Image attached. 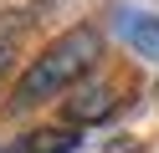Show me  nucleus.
<instances>
[{"label":"nucleus","instance_id":"obj_1","mask_svg":"<svg viewBox=\"0 0 159 153\" xmlns=\"http://www.w3.org/2000/svg\"><path fill=\"white\" fill-rule=\"evenodd\" d=\"M98 56H103V36H98V26H72V31H62V36H57L52 46L21 71V82H16V92H11V107L26 112V107H36V102L57 97V92L77 87V82L93 71Z\"/></svg>","mask_w":159,"mask_h":153},{"label":"nucleus","instance_id":"obj_2","mask_svg":"<svg viewBox=\"0 0 159 153\" xmlns=\"http://www.w3.org/2000/svg\"><path fill=\"white\" fill-rule=\"evenodd\" d=\"M118 92L108 87V82H87V87H77L72 97H67V122H103L118 112Z\"/></svg>","mask_w":159,"mask_h":153},{"label":"nucleus","instance_id":"obj_3","mask_svg":"<svg viewBox=\"0 0 159 153\" xmlns=\"http://www.w3.org/2000/svg\"><path fill=\"white\" fill-rule=\"evenodd\" d=\"M77 148H82V138L72 128H36V133L21 138L16 153H77Z\"/></svg>","mask_w":159,"mask_h":153},{"label":"nucleus","instance_id":"obj_4","mask_svg":"<svg viewBox=\"0 0 159 153\" xmlns=\"http://www.w3.org/2000/svg\"><path fill=\"white\" fill-rule=\"evenodd\" d=\"M123 36H128V46H134L139 56L159 61V15H134V20H123Z\"/></svg>","mask_w":159,"mask_h":153},{"label":"nucleus","instance_id":"obj_5","mask_svg":"<svg viewBox=\"0 0 159 153\" xmlns=\"http://www.w3.org/2000/svg\"><path fill=\"white\" fill-rule=\"evenodd\" d=\"M5 61H11V46H0V71H5Z\"/></svg>","mask_w":159,"mask_h":153}]
</instances>
